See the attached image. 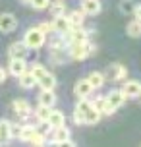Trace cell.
I'll list each match as a JSON object with an SVG mask.
<instances>
[{
  "instance_id": "6da1fadb",
  "label": "cell",
  "mask_w": 141,
  "mask_h": 147,
  "mask_svg": "<svg viewBox=\"0 0 141 147\" xmlns=\"http://www.w3.org/2000/svg\"><path fill=\"white\" fill-rule=\"evenodd\" d=\"M68 58L72 60H85L95 52V47L89 41H81V43H68Z\"/></svg>"
},
{
  "instance_id": "7a4b0ae2",
  "label": "cell",
  "mask_w": 141,
  "mask_h": 147,
  "mask_svg": "<svg viewBox=\"0 0 141 147\" xmlns=\"http://www.w3.org/2000/svg\"><path fill=\"white\" fill-rule=\"evenodd\" d=\"M23 43H25V47L29 51H39V49L45 47L46 35L39 27H29V29L25 31V35H23Z\"/></svg>"
},
{
  "instance_id": "3957f363",
  "label": "cell",
  "mask_w": 141,
  "mask_h": 147,
  "mask_svg": "<svg viewBox=\"0 0 141 147\" xmlns=\"http://www.w3.org/2000/svg\"><path fill=\"white\" fill-rule=\"evenodd\" d=\"M103 74H104V80H110V81H114V83H118V81L126 80L128 68L124 66V64H120V62H114V64H110Z\"/></svg>"
},
{
  "instance_id": "277c9868",
  "label": "cell",
  "mask_w": 141,
  "mask_h": 147,
  "mask_svg": "<svg viewBox=\"0 0 141 147\" xmlns=\"http://www.w3.org/2000/svg\"><path fill=\"white\" fill-rule=\"evenodd\" d=\"M12 110H14V114L19 118V120H27V118L31 116V112H33L31 103L27 99H14V101H12Z\"/></svg>"
},
{
  "instance_id": "5b68a950",
  "label": "cell",
  "mask_w": 141,
  "mask_h": 147,
  "mask_svg": "<svg viewBox=\"0 0 141 147\" xmlns=\"http://www.w3.org/2000/svg\"><path fill=\"white\" fill-rule=\"evenodd\" d=\"M122 93H124L126 99H137L139 93H141V81H137V80H124Z\"/></svg>"
},
{
  "instance_id": "8992f818",
  "label": "cell",
  "mask_w": 141,
  "mask_h": 147,
  "mask_svg": "<svg viewBox=\"0 0 141 147\" xmlns=\"http://www.w3.org/2000/svg\"><path fill=\"white\" fill-rule=\"evenodd\" d=\"M15 29H17V18L10 12L0 14V31L2 33H12Z\"/></svg>"
},
{
  "instance_id": "52a82bcc",
  "label": "cell",
  "mask_w": 141,
  "mask_h": 147,
  "mask_svg": "<svg viewBox=\"0 0 141 147\" xmlns=\"http://www.w3.org/2000/svg\"><path fill=\"white\" fill-rule=\"evenodd\" d=\"M27 54H29V49L25 47V43L23 41H14V43L8 47V56H10V60L12 58H27Z\"/></svg>"
},
{
  "instance_id": "ba28073f",
  "label": "cell",
  "mask_w": 141,
  "mask_h": 147,
  "mask_svg": "<svg viewBox=\"0 0 141 147\" xmlns=\"http://www.w3.org/2000/svg\"><path fill=\"white\" fill-rule=\"evenodd\" d=\"M52 31L56 33V35H66L68 31L72 29V25H70V22H68L66 14L64 16H54V20H52Z\"/></svg>"
},
{
  "instance_id": "9c48e42d",
  "label": "cell",
  "mask_w": 141,
  "mask_h": 147,
  "mask_svg": "<svg viewBox=\"0 0 141 147\" xmlns=\"http://www.w3.org/2000/svg\"><path fill=\"white\" fill-rule=\"evenodd\" d=\"M91 105L95 107L103 116H112L114 112H116V109L112 107V105H108V101L104 99V95H101V97H95V101H91Z\"/></svg>"
},
{
  "instance_id": "30bf717a",
  "label": "cell",
  "mask_w": 141,
  "mask_h": 147,
  "mask_svg": "<svg viewBox=\"0 0 141 147\" xmlns=\"http://www.w3.org/2000/svg\"><path fill=\"white\" fill-rule=\"evenodd\" d=\"M104 99H106V101H108V105H112L116 110H118L120 107L128 101L126 97H124V93H122V89H110V91L104 95Z\"/></svg>"
},
{
  "instance_id": "8fae6325",
  "label": "cell",
  "mask_w": 141,
  "mask_h": 147,
  "mask_svg": "<svg viewBox=\"0 0 141 147\" xmlns=\"http://www.w3.org/2000/svg\"><path fill=\"white\" fill-rule=\"evenodd\" d=\"M25 70H29V68H27V62H25L23 58H12V60H10V64H8V74L14 76V78L21 76Z\"/></svg>"
},
{
  "instance_id": "7c38bea8",
  "label": "cell",
  "mask_w": 141,
  "mask_h": 147,
  "mask_svg": "<svg viewBox=\"0 0 141 147\" xmlns=\"http://www.w3.org/2000/svg\"><path fill=\"white\" fill-rule=\"evenodd\" d=\"M91 93H93V87L89 85L87 80H79L74 85V95L77 97V99H89Z\"/></svg>"
},
{
  "instance_id": "4fadbf2b",
  "label": "cell",
  "mask_w": 141,
  "mask_h": 147,
  "mask_svg": "<svg viewBox=\"0 0 141 147\" xmlns=\"http://www.w3.org/2000/svg\"><path fill=\"white\" fill-rule=\"evenodd\" d=\"M58 101V97L54 93V89H41V93H39V105H43V107H54Z\"/></svg>"
},
{
  "instance_id": "5bb4252c",
  "label": "cell",
  "mask_w": 141,
  "mask_h": 147,
  "mask_svg": "<svg viewBox=\"0 0 141 147\" xmlns=\"http://www.w3.org/2000/svg\"><path fill=\"white\" fill-rule=\"evenodd\" d=\"M48 56H50V62L52 64H64L66 62V58H68V52H66V49L64 47H50L48 49Z\"/></svg>"
},
{
  "instance_id": "9a60e30c",
  "label": "cell",
  "mask_w": 141,
  "mask_h": 147,
  "mask_svg": "<svg viewBox=\"0 0 141 147\" xmlns=\"http://www.w3.org/2000/svg\"><path fill=\"white\" fill-rule=\"evenodd\" d=\"M50 141H54V143H62V141L70 140V136H72V132H70V128H66V124L64 126H58V128H52L50 130Z\"/></svg>"
},
{
  "instance_id": "2e32d148",
  "label": "cell",
  "mask_w": 141,
  "mask_h": 147,
  "mask_svg": "<svg viewBox=\"0 0 141 147\" xmlns=\"http://www.w3.org/2000/svg\"><path fill=\"white\" fill-rule=\"evenodd\" d=\"M81 10L85 16H97L103 10L101 0H81Z\"/></svg>"
},
{
  "instance_id": "e0dca14e",
  "label": "cell",
  "mask_w": 141,
  "mask_h": 147,
  "mask_svg": "<svg viewBox=\"0 0 141 147\" xmlns=\"http://www.w3.org/2000/svg\"><path fill=\"white\" fill-rule=\"evenodd\" d=\"M46 124L50 126V128H58V126H64V124H66V114H64L62 110L52 109V110H50V114H48V120H46Z\"/></svg>"
},
{
  "instance_id": "ac0fdd59",
  "label": "cell",
  "mask_w": 141,
  "mask_h": 147,
  "mask_svg": "<svg viewBox=\"0 0 141 147\" xmlns=\"http://www.w3.org/2000/svg\"><path fill=\"white\" fill-rule=\"evenodd\" d=\"M68 22H70V25L72 27H79V25H83V22H85V14H83V10L79 8V10H72L70 14H66Z\"/></svg>"
},
{
  "instance_id": "d6986e66",
  "label": "cell",
  "mask_w": 141,
  "mask_h": 147,
  "mask_svg": "<svg viewBox=\"0 0 141 147\" xmlns=\"http://www.w3.org/2000/svg\"><path fill=\"white\" fill-rule=\"evenodd\" d=\"M17 83H19V87H21V89H33L35 85H37V81H35L33 76H31L29 70H25L21 76H17Z\"/></svg>"
},
{
  "instance_id": "ffe728a7",
  "label": "cell",
  "mask_w": 141,
  "mask_h": 147,
  "mask_svg": "<svg viewBox=\"0 0 141 147\" xmlns=\"http://www.w3.org/2000/svg\"><path fill=\"white\" fill-rule=\"evenodd\" d=\"M85 80L89 81V85L93 87V91H95V89H101L104 85V81H106V80H104V74L103 72H91Z\"/></svg>"
},
{
  "instance_id": "44dd1931",
  "label": "cell",
  "mask_w": 141,
  "mask_h": 147,
  "mask_svg": "<svg viewBox=\"0 0 141 147\" xmlns=\"http://www.w3.org/2000/svg\"><path fill=\"white\" fill-rule=\"evenodd\" d=\"M37 130L35 124H21L19 126V134H17V140L23 143H29V138L33 136V132Z\"/></svg>"
},
{
  "instance_id": "7402d4cb",
  "label": "cell",
  "mask_w": 141,
  "mask_h": 147,
  "mask_svg": "<svg viewBox=\"0 0 141 147\" xmlns=\"http://www.w3.org/2000/svg\"><path fill=\"white\" fill-rule=\"evenodd\" d=\"M37 85L41 89H54V87H56V76L50 74V72H46L43 78H39V80H37Z\"/></svg>"
},
{
  "instance_id": "603a6c76",
  "label": "cell",
  "mask_w": 141,
  "mask_h": 147,
  "mask_svg": "<svg viewBox=\"0 0 141 147\" xmlns=\"http://www.w3.org/2000/svg\"><path fill=\"white\" fill-rule=\"evenodd\" d=\"M101 116H103V114H101V112H99V110L91 105V109L85 112V126H95V124H99Z\"/></svg>"
},
{
  "instance_id": "cb8c5ba5",
  "label": "cell",
  "mask_w": 141,
  "mask_h": 147,
  "mask_svg": "<svg viewBox=\"0 0 141 147\" xmlns=\"http://www.w3.org/2000/svg\"><path fill=\"white\" fill-rule=\"evenodd\" d=\"M54 109V107H52ZM50 107H43V105H39L37 109H35V120H37L39 124H45L46 120H48V114H50Z\"/></svg>"
},
{
  "instance_id": "d4e9b609",
  "label": "cell",
  "mask_w": 141,
  "mask_h": 147,
  "mask_svg": "<svg viewBox=\"0 0 141 147\" xmlns=\"http://www.w3.org/2000/svg\"><path fill=\"white\" fill-rule=\"evenodd\" d=\"M126 33L132 37V39H139V37H141V22H139V20H132V22L128 23Z\"/></svg>"
},
{
  "instance_id": "484cf974",
  "label": "cell",
  "mask_w": 141,
  "mask_h": 147,
  "mask_svg": "<svg viewBox=\"0 0 141 147\" xmlns=\"http://www.w3.org/2000/svg\"><path fill=\"white\" fill-rule=\"evenodd\" d=\"M48 10H50L52 16H64V12H66V2L64 0H50Z\"/></svg>"
},
{
  "instance_id": "4316f807",
  "label": "cell",
  "mask_w": 141,
  "mask_h": 147,
  "mask_svg": "<svg viewBox=\"0 0 141 147\" xmlns=\"http://www.w3.org/2000/svg\"><path fill=\"white\" fill-rule=\"evenodd\" d=\"M118 10H120V14H124V16H134L135 0H120Z\"/></svg>"
},
{
  "instance_id": "83f0119b",
  "label": "cell",
  "mask_w": 141,
  "mask_h": 147,
  "mask_svg": "<svg viewBox=\"0 0 141 147\" xmlns=\"http://www.w3.org/2000/svg\"><path fill=\"white\" fill-rule=\"evenodd\" d=\"M0 141H10V120H0Z\"/></svg>"
},
{
  "instance_id": "f1b7e54d",
  "label": "cell",
  "mask_w": 141,
  "mask_h": 147,
  "mask_svg": "<svg viewBox=\"0 0 141 147\" xmlns=\"http://www.w3.org/2000/svg\"><path fill=\"white\" fill-rule=\"evenodd\" d=\"M29 143H31V145H45V143H46V136L43 132L35 130V132H33V136L29 138Z\"/></svg>"
},
{
  "instance_id": "f546056e",
  "label": "cell",
  "mask_w": 141,
  "mask_h": 147,
  "mask_svg": "<svg viewBox=\"0 0 141 147\" xmlns=\"http://www.w3.org/2000/svg\"><path fill=\"white\" fill-rule=\"evenodd\" d=\"M29 72H31V76L35 78V81H37L39 78H43V76H45V74L48 72V70H46V68L43 66V64H33V68H31Z\"/></svg>"
},
{
  "instance_id": "4dcf8cb0",
  "label": "cell",
  "mask_w": 141,
  "mask_h": 147,
  "mask_svg": "<svg viewBox=\"0 0 141 147\" xmlns=\"http://www.w3.org/2000/svg\"><path fill=\"white\" fill-rule=\"evenodd\" d=\"M48 4H50V0H31V2H29V6L33 8V10H39V12L46 10Z\"/></svg>"
},
{
  "instance_id": "1f68e13d",
  "label": "cell",
  "mask_w": 141,
  "mask_h": 147,
  "mask_svg": "<svg viewBox=\"0 0 141 147\" xmlns=\"http://www.w3.org/2000/svg\"><path fill=\"white\" fill-rule=\"evenodd\" d=\"M17 134H19V126L10 122V140H17Z\"/></svg>"
},
{
  "instance_id": "d6a6232c",
  "label": "cell",
  "mask_w": 141,
  "mask_h": 147,
  "mask_svg": "<svg viewBox=\"0 0 141 147\" xmlns=\"http://www.w3.org/2000/svg\"><path fill=\"white\" fill-rule=\"evenodd\" d=\"M37 27H39L41 31H43L45 35H46V33H54V31H52V23H48V22H43V23H39Z\"/></svg>"
},
{
  "instance_id": "836d02e7",
  "label": "cell",
  "mask_w": 141,
  "mask_h": 147,
  "mask_svg": "<svg viewBox=\"0 0 141 147\" xmlns=\"http://www.w3.org/2000/svg\"><path fill=\"white\" fill-rule=\"evenodd\" d=\"M6 78H8V70L0 66V83H4V81H6Z\"/></svg>"
},
{
  "instance_id": "e575fe53",
  "label": "cell",
  "mask_w": 141,
  "mask_h": 147,
  "mask_svg": "<svg viewBox=\"0 0 141 147\" xmlns=\"http://www.w3.org/2000/svg\"><path fill=\"white\" fill-rule=\"evenodd\" d=\"M134 18L141 22V4H135V10H134Z\"/></svg>"
},
{
  "instance_id": "d590c367",
  "label": "cell",
  "mask_w": 141,
  "mask_h": 147,
  "mask_svg": "<svg viewBox=\"0 0 141 147\" xmlns=\"http://www.w3.org/2000/svg\"><path fill=\"white\" fill-rule=\"evenodd\" d=\"M58 147H75V143L72 140H66V141H62V143H58Z\"/></svg>"
},
{
  "instance_id": "8d00e7d4",
  "label": "cell",
  "mask_w": 141,
  "mask_h": 147,
  "mask_svg": "<svg viewBox=\"0 0 141 147\" xmlns=\"http://www.w3.org/2000/svg\"><path fill=\"white\" fill-rule=\"evenodd\" d=\"M43 147H58V143H54V141H46Z\"/></svg>"
},
{
  "instance_id": "74e56055",
  "label": "cell",
  "mask_w": 141,
  "mask_h": 147,
  "mask_svg": "<svg viewBox=\"0 0 141 147\" xmlns=\"http://www.w3.org/2000/svg\"><path fill=\"white\" fill-rule=\"evenodd\" d=\"M21 2H23V4H29V2H31V0H21Z\"/></svg>"
},
{
  "instance_id": "f35d334b",
  "label": "cell",
  "mask_w": 141,
  "mask_h": 147,
  "mask_svg": "<svg viewBox=\"0 0 141 147\" xmlns=\"http://www.w3.org/2000/svg\"><path fill=\"white\" fill-rule=\"evenodd\" d=\"M137 101H139V103H141V93H139V97H137Z\"/></svg>"
},
{
  "instance_id": "ab89813d",
  "label": "cell",
  "mask_w": 141,
  "mask_h": 147,
  "mask_svg": "<svg viewBox=\"0 0 141 147\" xmlns=\"http://www.w3.org/2000/svg\"><path fill=\"white\" fill-rule=\"evenodd\" d=\"M31 147H43V145H31Z\"/></svg>"
}]
</instances>
